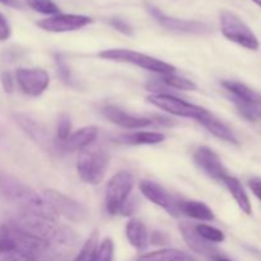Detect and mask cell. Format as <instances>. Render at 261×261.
Returning a JSON list of instances; mask_svg holds the SVG:
<instances>
[{
    "label": "cell",
    "instance_id": "1f68e13d",
    "mask_svg": "<svg viewBox=\"0 0 261 261\" xmlns=\"http://www.w3.org/2000/svg\"><path fill=\"white\" fill-rule=\"evenodd\" d=\"M109 24L111 25V27H114L116 31H119V32L124 33V35H133L132 25H130L126 20L121 19V18H110Z\"/></svg>",
    "mask_w": 261,
    "mask_h": 261
},
{
    "label": "cell",
    "instance_id": "f1b7e54d",
    "mask_svg": "<svg viewBox=\"0 0 261 261\" xmlns=\"http://www.w3.org/2000/svg\"><path fill=\"white\" fill-rule=\"evenodd\" d=\"M98 246V232L94 231L93 233L89 236V239L87 240L86 244L82 246L81 251L76 255V257L74 261H91L92 256H93L94 250Z\"/></svg>",
    "mask_w": 261,
    "mask_h": 261
},
{
    "label": "cell",
    "instance_id": "9a60e30c",
    "mask_svg": "<svg viewBox=\"0 0 261 261\" xmlns=\"http://www.w3.org/2000/svg\"><path fill=\"white\" fill-rule=\"evenodd\" d=\"M14 117L17 124L24 130V133L31 139L35 140L37 144H40L45 149H55V140L51 139L46 127L41 122L36 121L32 117L24 114H17L14 115Z\"/></svg>",
    "mask_w": 261,
    "mask_h": 261
},
{
    "label": "cell",
    "instance_id": "4dcf8cb0",
    "mask_svg": "<svg viewBox=\"0 0 261 261\" xmlns=\"http://www.w3.org/2000/svg\"><path fill=\"white\" fill-rule=\"evenodd\" d=\"M56 68H58V74L63 82H65L66 84L71 83V75H70V69H69L68 64L64 60L61 55H56Z\"/></svg>",
    "mask_w": 261,
    "mask_h": 261
},
{
    "label": "cell",
    "instance_id": "4316f807",
    "mask_svg": "<svg viewBox=\"0 0 261 261\" xmlns=\"http://www.w3.org/2000/svg\"><path fill=\"white\" fill-rule=\"evenodd\" d=\"M114 241L107 237L101 244H98L97 249L94 250L91 261H112L114 260Z\"/></svg>",
    "mask_w": 261,
    "mask_h": 261
},
{
    "label": "cell",
    "instance_id": "f546056e",
    "mask_svg": "<svg viewBox=\"0 0 261 261\" xmlns=\"http://www.w3.org/2000/svg\"><path fill=\"white\" fill-rule=\"evenodd\" d=\"M71 135V124H70V117L66 114L61 115L59 117L58 127H56V139H55V147L56 145L61 144V143L66 142L68 138Z\"/></svg>",
    "mask_w": 261,
    "mask_h": 261
},
{
    "label": "cell",
    "instance_id": "484cf974",
    "mask_svg": "<svg viewBox=\"0 0 261 261\" xmlns=\"http://www.w3.org/2000/svg\"><path fill=\"white\" fill-rule=\"evenodd\" d=\"M195 231L198 232L199 236L203 237L205 241L211 242V244H221L226 240V236L221 229L209 226V224H198L195 226Z\"/></svg>",
    "mask_w": 261,
    "mask_h": 261
},
{
    "label": "cell",
    "instance_id": "8d00e7d4",
    "mask_svg": "<svg viewBox=\"0 0 261 261\" xmlns=\"http://www.w3.org/2000/svg\"><path fill=\"white\" fill-rule=\"evenodd\" d=\"M149 241L153 245H166L168 242V236L163 232H153L149 237Z\"/></svg>",
    "mask_w": 261,
    "mask_h": 261
},
{
    "label": "cell",
    "instance_id": "7a4b0ae2",
    "mask_svg": "<svg viewBox=\"0 0 261 261\" xmlns=\"http://www.w3.org/2000/svg\"><path fill=\"white\" fill-rule=\"evenodd\" d=\"M0 198L7 203L17 205L19 212L41 211L48 206L45 199L30 186L3 171H0Z\"/></svg>",
    "mask_w": 261,
    "mask_h": 261
},
{
    "label": "cell",
    "instance_id": "d6a6232c",
    "mask_svg": "<svg viewBox=\"0 0 261 261\" xmlns=\"http://www.w3.org/2000/svg\"><path fill=\"white\" fill-rule=\"evenodd\" d=\"M0 81H2V86L4 91L7 93H13V91H14V78H13L12 73L10 71H3L2 75H0Z\"/></svg>",
    "mask_w": 261,
    "mask_h": 261
},
{
    "label": "cell",
    "instance_id": "7c38bea8",
    "mask_svg": "<svg viewBox=\"0 0 261 261\" xmlns=\"http://www.w3.org/2000/svg\"><path fill=\"white\" fill-rule=\"evenodd\" d=\"M139 188L143 196H145L148 200L152 201L157 206H161L162 209H165L170 216L175 217V218H177L180 216V212H178L177 206L178 199L171 195L160 184L154 182V181L143 180L140 182Z\"/></svg>",
    "mask_w": 261,
    "mask_h": 261
},
{
    "label": "cell",
    "instance_id": "ac0fdd59",
    "mask_svg": "<svg viewBox=\"0 0 261 261\" xmlns=\"http://www.w3.org/2000/svg\"><path fill=\"white\" fill-rule=\"evenodd\" d=\"M98 137V127L97 126H86L76 130L75 133L68 138V140L61 144L56 145L55 150L58 152H74V150H82L83 148L88 147L92 143L96 142Z\"/></svg>",
    "mask_w": 261,
    "mask_h": 261
},
{
    "label": "cell",
    "instance_id": "3957f363",
    "mask_svg": "<svg viewBox=\"0 0 261 261\" xmlns=\"http://www.w3.org/2000/svg\"><path fill=\"white\" fill-rule=\"evenodd\" d=\"M110 165V155L106 147L99 143H92L88 147L79 150L76 161V171L84 182L98 185L102 182Z\"/></svg>",
    "mask_w": 261,
    "mask_h": 261
},
{
    "label": "cell",
    "instance_id": "5b68a950",
    "mask_svg": "<svg viewBox=\"0 0 261 261\" xmlns=\"http://www.w3.org/2000/svg\"><path fill=\"white\" fill-rule=\"evenodd\" d=\"M221 30L224 37L247 50L256 51L259 50L260 42L251 28L241 19L237 14L223 10L221 13Z\"/></svg>",
    "mask_w": 261,
    "mask_h": 261
},
{
    "label": "cell",
    "instance_id": "ab89813d",
    "mask_svg": "<svg viewBox=\"0 0 261 261\" xmlns=\"http://www.w3.org/2000/svg\"><path fill=\"white\" fill-rule=\"evenodd\" d=\"M251 2H254L255 4L257 5V7H260V8H261V0H251Z\"/></svg>",
    "mask_w": 261,
    "mask_h": 261
},
{
    "label": "cell",
    "instance_id": "277c9868",
    "mask_svg": "<svg viewBox=\"0 0 261 261\" xmlns=\"http://www.w3.org/2000/svg\"><path fill=\"white\" fill-rule=\"evenodd\" d=\"M99 58L105 59V60L133 64V65L153 71V73H158L161 75L176 71V68L171 64L165 63V61L153 58V56L138 53V51L127 50V48H109V50L99 53Z\"/></svg>",
    "mask_w": 261,
    "mask_h": 261
},
{
    "label": "cell",
    "instance_id": "f35d334b",
    "mask_svg": "<svg viewBox=\"0 0 261 261\" xmlns=\"http://www.w3.org/2000/svg\"><path fill=\"white\" fill-rule=\"evenodd\" d=\"M211 261H232V260H229L228 257L223 256V255H221V254H219V252H218V254L214 255V256L211 257Z\"/></svg>",
    "mask_w": 261,
    "mask_h": 261
},
{
    "label": "cell",
    "instance_id": "9c48e42d",
    "mask_svg": "<svg viewBox=\"0 0 261 261\" xmlns=\"http://www.w3.org/2000/svg\"><path fill=\"white\" fill-rule=\"evenodd\" d=\"M147 10L162 27H165L168 31H172V32L189 33V35H205L212 31V28L206 23L170 17L152 4H147Z\"/></svg>",
    "mask_w": 261,
    "mask_h": 261
},
{
    "label": "cell",
    "instance_id": "6da1fadb",
    "mask_svg": "<svg viewBox=\"0 0 261 261\" xmlns=\"http://www.w3.org/2000/svg\"><path fill=\"white\" fill-rule=\"evenodd\" d=\"M12 251L40 261H56L60 256L58 249L48 242L23 231L9 221L0 226V254Z\"/></svg>",
    "mask_w": 261,
    "mask_h": 261
},
{
    "label": "cell",
    "instance_id": "7402d4cb",
    "mask_svg": "<svg viewBox=\"0 0 261 261\" xmlns=\"http://www.w3.org/2000/svg\"><path fill=\"white\" fill-rule=\"evenodd\" d=\"M222 182H223L224 185H226V188L228 189V191L231 193V195L233 196L234 201H236L237 205L240 206V209H241L245 214H247V216H251V201H250L249 195H247L246 190H245V188L242 186V184L240 182L239 178L233 177V176L231 175H227Z\"/></svg>",
    "mask_w": 261,
    "mask_h": 261
},
{
    "label": "cell",
    "instance_id": "ffe728a7",
    "mask_svg": "<svg viewBox=\"0 0 261 261\" xmlns=\"http://www.w3.org/2000/svg\"><path fill=\"white\" fill-rule=\"evenodd\" d=\"M125 234H126L129 244L139 251L145 250L149 245V233H148L145 224L140 219H130L125 227Z\"/></svg>",
    "mask_w": 261,
    "mask_h": 261
},
{
    "label": "cell",
    "instance_id": "74e56055",
    "mask_svg": "<svg viewBox=\"0 0 261 261\" xmlns=\"http://www.w3.org/2000/svg\"><path fill=\"white\" fill-rule=\"evenodd\" d=\"M0 3L4 5H8V7H13V8H19V3L17 0H0Z\"/></svg>",
    "mask_w": 261,
    "mask_h": 261
},
{
    "label": "cell",
    "instance_id": "2e32d148",
    "mask_svg": "<svg viewBox=\"0 0 261 261\" xmlns=\"http://www.w3.org/2000/svg\"><path fill=\"white\" fill-rule=\"evenodd\" d=\"M222 86L232 94L236 105L261 109V93L237 81H223Z\"/></svg>",
    "mask_w": 261,
    "mask_h": 261
},
{
    "label": "cell",
    "instance_id": "d4e9b609",
    "mask_svg": "<svg viewBox=\"0 0 261 261\" xmlns=\"http://www.w3.org/2000/svg\"><path fill=\"white\" fill-rule=\"evenodd\" d=\"M161 82L165 84V87H170L173 89H180V91H196L198 87L193 81L184 78V76L176 75L175 73L163 74Z\"/></svg>",
    "mask_w": 261,
    "mask_h": 261
},
{
    "label": "cell",
    "instance_id": "cb8c5ba5",
    "mask_svg": "<svg viewBox=\"0 0 261 261\" xmlns=\"http://www.w3.org/2000/svg\"><path fill=\"white\" fill-rule=\"evenodd\" d=\"M165 139V134L154 132H137L133 134L121 135L119 138L120 142L129 145H154L160 144Z\"/></svg>",
    "mask_w": 261,
    "mask_h": 261
},
{
    "label": "cell",
    "instance_id": "d590c367",
    "mask_svg": "<svg viewBox=\"0 0 261 261\" xmlns=\"http://www.w3.org/2000/svg\"><path fill=\"white\" fill-rule=\"evenodd\" d=\"M249 188L254 193V195L261 201V178L260 177H252L249 180Z\"/></svg>",
    "mask_w": 261,
    "mask_h": 261
},
{
    "label": "cell",
    "instance_id": "e575fe53",
    "mask_svg": "<svg viewBox=\"0 0 261 261\" xmlns=\"http://www.w3.org/2000/svg\"><path fill=\"white\" fill-rule=\"evenodd\" d=\"M10 25L5 15L0 12V41H7L10 37Z\"/></svg>",
    "mask_w": 261,
    "mask_h": 261
},
{
    "label": "cell",
    "instance_id": "44dd1931",
    "mask_svg": "<svg viewBox=\"0 0 261 261\" xmlns=\"http://www.w3.org/2000/svg\"><path fill=\"white\" fill-rule=\"evenodd\" d=\"M177 206L180 214H184V216L189 217V218L204 222H211L214 219L213 211L206 204L201 203V201L178 199Z\"/></svg>",
    "mask_w": 261,
    "mask_h": 261
},
{
    "label": "cell",
    "instance_id": "4fadbf2b",
    "mask_svg": "<svg viewBox=\"0 0 261 261\" xmlns=\"http://www.w3.org/2000/svg\"><path fill=\"white\" fill-rule=\"evenodd\" d=\"M194 162L206 176L216 181L222 182L228 175V171L221 157L209 147H199L194 153Z\"/></svg>",
    "mask_w": 261,
    "mask_h": 261
},
{
    "label": "cell",
    "instance_id": "603a6c76",
    "mask_svg": "<svg viewBox=\"0 0 261 261\" xmlns=\"http://www.w3.org/2000/svg\"><path fill=\"white\" fill-rule=\"evenodd\" d=\"M137 261H198L194 256L177 249H162L138 256Z\"/></svg>",
    "mask_w": 261,
    "mask_h": 261
},
{
    "label": "cell",
    "instance_id": "8992f818",
    "mask_svg": "<svg viewBox=\"0 0 261 261\" xmlns=\"http://www.w3.org/2000/svg\"><path fill=\"white\" fill-rule=\"evenodd\" d=\"M134 186V177L127 171H121L112 176L105 190V204L107 213L117 216L129 200Z\"/></svg>",
    "mask_w": 261,
    "mask_h": 261
},
{
    "label": "cell",
    "instance_id": "e0dca14e",
    "mask_svg": "<svg viewBox=\"0 0 261 261\" xmlns=\"http://www.w3.org/2000/svg\"><path fill=\"white\" fill-rule=\"evenodd\" d=\"M178 229H180L181 234H182L184 240H185V242L188 244V246L190 247L194 252H196V254L199 255H203V256L205 257H209V259H211L212 256H214V255L218 254V251H217L216 247L213 246V244L205 241L203 237L199 236L198 232L195 231V226L184 222V223H180Z\"/></svg>",
    "mask_w": 261,
    "mask_h": 261
},
{
    "label": "cell",
    "instance_id": "ba28073f",
    "mask_svg": "<svg viewBox=\"0 0 261 261\" xmlns=\"http://www.w3.org/2000/svg\"><path fill=\"white\" fill-rule=\"evenodd\" d=\"M147 101L152 103L153 106L157 107V109L167 112V114L186 117V119H195L196 121L203 115V112L205 111V109H203V107L189 103V102L168 93L150 94V96L147 97Z\"/></svg>",
    "mask_w": 261,
    "mask_h": 261
},
{
    "label": "cell",
    "instance_id": "83f0119b",
    "mask_svg": "<svg viewBox=\"0 0 261 261\" xmlns=\"http://www.w3.org/2000/svg\"><path fill=\"white\" fill-rule=\"evenodd\" d=\"M27 5L33 9L35 12L41 13V14L56 15L60 14V8L53 2V0H25Z\"/></svg>",
    "mask_w": 261,
    "mask_h": 261
},
{
    "label": "cell",
    "instance_id": "8fae6325",
    "mask_svg": "<svg viewBox=\"0 0 261 261\" xmlns=\"http://www.w3.org/2000/svg\"><path fill=\"white\" fill-rule=\"evenodd\" d=\"M93 22L91 17L82 14H56L38 20L36 24L46 32L63 33L78 31Z\"/></svg>",
    "mask_w": 261,
    "mask_h": 261
},
{
    "label": "cell",
    "instance_id": "52a82bcc",
    "mask_svg": "<svg viewBox=\"0 0 261 261\" xmlns=\"http://www.w3.org/2000/svg\"><path fill=\"white\" fill-rule=\"evenodd\" d=\"M42 198L58 217H64L69 221L76 222V223L86 221L88 217V211L83 204L69 198L60 191H56L54 189H46L42 193Z\"/></svg>",
    "mask_w": 261,
    "mask_h": 261
},
{
    "label": "cell",
    "instance_id": "836d02e7",
    "mask_svg": "<svg viewBox=\"0 0 261 261\" xmlns=\"http://www.w3.org/2000/svg\"><path fill=\"white\" fill-rule=\"evenodd\" d=\"M0 261H40L32 259L30 256H25V255L19 254V252H4V254H0Z\"/></svg>",
    "mask_w": 261,
    "mask_h": 261
},
{
    "label": "cell",
    "instance_id": "30bf717a",
    "mask_svg": "<svg viewBox=\"0 0 261 261\" xmlns=\"http://www.w3.org/2000/svg\"><path fill=\"white\" fill-rule=\"evenodd\" d=\"M15 81L25 96L38 97L47 89L50 76L43 69L19 68L15 71Z\"/></svg>",
    "mask_w": 261,
    "mask_h": 261
},
{
    "label": "cell",
    "instance_id": "d6986e66",
    "mask_svg": "<svg viewBox=\"0 0 261 261\" xmlns=\"http://www.w3.org/2000/svg\"><path fill=\"white\" fill-rule=\"evenodd\" d=\"M198 122H200L211 134H213L214 137L218 138V139L232 143V144H237V143H239V140H237L233 132H232L223 121H221L218 117L214 116L213 114H211L208 110H205V111L203 112V115L199 117Z\"/></svg>",
    "mask_w": 261,
    "mask_h": 261
},
{
    "label": "cell",
    "instance_id": "5bb4252c",
    "mask_svg": "<svg viewBox=\"0 0 261 261\" xmlns=\"http://www.w3.org/2000/svg\"><path fill=\"white\" fill-rule=\"evenodd\" d=\"M102 114L112 124L124 127V129H142V127H147L153 124L152 119L134 116V115H130L127 112H125L120 107L112 106V105L105 106L102 109Z\"/></svg>",
    "mask_w": 261,
    "mask_h": 261
}]
</instances>
